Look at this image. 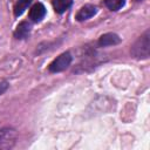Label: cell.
Segmentation results:
<instances>
[{
	"instance_id": "cell-1",
	"label": "cell",
	"mask_w": 150,
	"mask_h": 150,
	"mask_svg": "<svg viewBox=\"0 0 150 150\" xmlns=\"http://www.w3.org/2000/svg\"><path fill=\"white\" fill-rule=\"evenodd\" d=\"M150 50V33L146 30L143 35H141L137 41L131 47V54L136 59H148Z\"/></svg>"
},
{
	"instance_id": "cell-2",
	"label": "cell",
	"mask_w": 150,
	"mask_h": 150,
	"mask_svg": "<svg viewBox=\"0 0 150 150\" xmlns=\"http://www.w3.org/2000/svg\"><path fill=\"white\" fill-rule=\"evenodd\" d=\"M71 62V55L69 53H62L61 55H59L50 64H49V70L52 73H59L62 71L64 69H67L69 67Z\"/></svg>"
},
{
	"instance_id": "cell-3",
	"label": "cell",
	"mask_w": 150,
	"mask_h": 150,
	"mask_svg": "<svg viewBox=\"0 0 150 150\" xmlns=\"http://www.w3.org/2000/svg\"><path fill=\"white\" fill-rule=\"evenodd\" d=\"M15 139H16V132L14 129L11 128L0 129V149L13 146Z\"/></svg>"
},
{
	"instance_id": "cell-4",
	"label": "cell",
	"mask_w": 150,
	"mask_h": 150,
	"mask_svg": "<svg viewBox=\"0 0 150 150\" xmlns=\"http://www.w3.org/2000/svg\"><path fill=\"white\" fill-rule=\"evenodd\" d=\"M121 42V39L118 35H116L115 33H107L103 34L100 40H98V45L102 47H107V46H114Z\"/></svg>"
},
{
	"instance_id": "cell-5",
	"label": "cell",
	"mask_w": 150,
	"mask_h": 150,
	"mask_svg": "<svg viewBox=\"0 0 150 150\" xmlns=\"http://www.w3.org/2000/svg\"><path fill=\"white\" fill-rule=\"evenodd\" d=\"M45 14H46V8H45V6H43L42 4H39V2H38V4H35V5L30 8L29 18H30L34 22H38V21H40V20L43 19Z\"/></svg>"
},
{
	"instance_id": "cell-6",
	"label": "cell",
	"mask_w": 150,
	"mask_h": 150,
	"mask_svg": "<svg viewBox=\"0 0 150 150\" xmlns=\"http://www.w3.org/2000/svg\"><path fill=\"white\" fill-rule=\"evenodd\" d=\"M96 14V7L93 6V5H84L76 14V19L79 21H83V20H87L91 16H94Z\"/></svg>"
},
{
	"instance_id": "cell-7",
	"label": "cell",
	"mask_w": 150,
	"mask_h": 150,
	"mask_svg": "<svg viewBox=\"0 0 150 150\" xmlns=\"http://www.w3.org/2000/svg\"><path fill=\"white\" fill-rule=\"evenodd\" d=\"M29 29H30L29 23L26 22V21H22V22H20L18 25V27H16V29L14 32V36L16 39H25L29 34Z\"/></svg>"
},
{
	"instance_id": "cell-8",
	"label": "cell",
	"mask_w": 150,
	"mask_h": 150,
	"mask_svg": "<svg viewBox=\"0 0 150 150\" xmlns=\"http://www.w3.org/2000/svg\"><path fill=\"white\" fill-rule=\"evenodd\" d=\"M71 5V0H53V6L54 9L57 13H63L66 12Z\"/></svg>"
},
{
	"instance_id": "cell-9",
	"label": "cell",
	"mask_w": 150,
	"mask_h": 150,
	"mask_svg": "<svg viewBox=\"0 0 150 150\" xmlns=\"http://www.w3.org/2000/svg\"><path fill=\"white\" fill-rule=\"evenodd\" d=\"M29 4H30V0H18L16 4L14 5V14L16 16L21 15L25 12V9H27Z\"/></svg>"
},
{
	"instance_id": "cell-10",
	"label": "cell",
	"mask_w": 150,
	"mask_h": 150,
	"mask_svg": "<svg viewBox=\"0 0 150 150\" xmlns=\"http://www.w3.org/2000/svg\"><path fill=\"white\" fill-rule=\"evenodd\" d=\"M124 1L125 0H105V5L111 11H117L122 8V6L124 5Z\"/></svg>"
},
{
	"instance_id": "cell-11",
	"label": "cell",
	"mask_w": 150,
	"mask_h": 150,
	"mask_svg": "<svg viewBox=\"0 0 150 150\" xmlns=\"http://www.w3.org/2000/svg\"><path fill=\"white\" fill-rule=\"evenodd\" d=\"M8 88V83L7 82H0V95L4 94Z\"/></svg>"
}]
</instances>
